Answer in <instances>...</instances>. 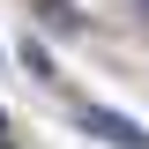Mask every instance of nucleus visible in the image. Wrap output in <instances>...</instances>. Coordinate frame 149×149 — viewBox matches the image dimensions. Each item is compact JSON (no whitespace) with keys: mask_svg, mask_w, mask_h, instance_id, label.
Returning <instances> with one entry per match:
<instances>
[{"mask_svg":"<svg viewBox=\"0 0 149 149\" xmlns=\"http://www.w3.org/2000/svg\"><path fill=\"white\" fill-rule=\"evenodd\" d=\"M45 22H60V30H82V8H67V0H30Z\"/></svg>","mask_w":149,"mask_h":149,"instance_id":"obj_2","label":"nucleus"},{"mask_svg":"<svg viewBox=\"0 0 149 149\" xmlns=\"http://www.w3.org/2000/svg\"><path fill=\"white\" fill-rule=\"evenodd\" d=\"M82 127H90L97 142H112V149H149V134L134 127L127 112H112V104H90V112H82Z\"/></svg>","mask_w":149,"mask_h":149,"instance_id":"obj_1","label":"nucleus"},{"mask_svg":"<svg viewBox=\"0 0 149 149\" xmlns=\"http://www.w3.org/2000/svg\"><path fill=\"white\" fill-rule=\"evenodd\" d=\"M8 142H15V127H8V112H0V149H8Z\"/></svg>","mask_w":149,"mask_h":149,"instance_id":"obj_3","label":"nucleus"}]
</instances>
